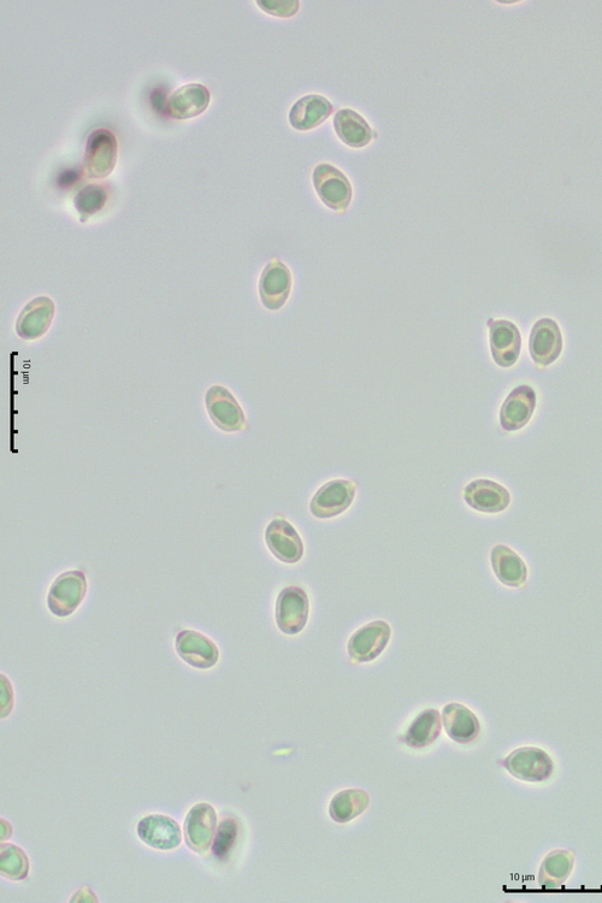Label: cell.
Wrapping results in <instances>:
<instances>
[{"mask_svg": "<svg viewBox=\"0 0 602 903\" xmlns=\"http://www.w3.org/2000/svg\"><path fill=\"white\" fill-rule=\"evenodd\" d=\"M87 593L84 572L68 571L59 575L51 584L47 595V606L52 615L59 618L72 616L79 609Z\"/></svg>", "mask_w": 602, "mask_h": 903, "instance_id": "1", "label": "cell"}, {"mask_svg": "<svg viewBox=\"0 0 602 903\" xmlns=\"http://www.w3.org/2000/svg\"><path fill=\"white\" fill-rule=\"evenodd\" d=\"M117 156L115 134L106 128L96 129L87 139L84 161L86 175L93 180L105 179L114 171Z\"/></svg>", "mask_w": 602, "mask_h": 903, "instance_id": "2", "label": "cell"}, {"mask_svg": "<svg viewBox=\"0 0 602 903\" xmlns=\"http://www.w3.org/2000/svg\"><path fill=\"white\" fill-rule=\"evenodd\" d=\"M317 196L329 209L345 212L353 198V188L347 177L333 165L322 163L312 173Z\"/></svg>", "mask_w": 602, "mask_h": 903, "instance_id": "3", "label": "cell"}, {"mask_svg": "<svg viewBox=\"0 0 602 903\" xmlns=\"http://www.w3.org/2000/svg\"><path fill=\"white\" fill-rule=\"evenodd\" d=\"M504 766L513 777L529 783L546 782L554 770L550 755L536 747L516 749L505 759Z\"/></svg>", "mask_w": 602, "mask_h": 903, "instance_id": "4", "label": "cell"}, {"mask_svg": "<svg viewBox=\"0 0 602 903\" xmlns=\"http://www.w3.org/2000/svg\"><path fill=\"white\" fill-rule=\"evenodd\" d=\"M310 612L309 596L300 587H287L276 601L277 627L286 635L301 633L308 624Z\"/></svg>", "mask_w": 602, "mask_h": 903, "instance_id": "5", "label": "cell"}, {"mask_svg": "<svg viewBox=\"0 0 602 903\" xmlns=\"http://www.w3.org/2000/svg\"><path fill=\"white\" fill-rule=\"evenodd\" d=\"M205 405L211 421L223 432H243L247 429L245 413L227 388L212 386L205 395Z\"/></svg>", "mask_w": 602, "mask_h": 903, "instance_id": "6", "label": "cell"}, {"mask_svg": "<svg viewBox=\"0 0 602 903\" xmlns=\"http://www.w3.org/2000/svg\"><path fill=\"white\" fill-rule=\"evenodd\" d=\"M391 636L392 629L385 621L364 625L348 640V655L353 663H370L385 651Z\"/></svg>", "mask_w": 602, "mask_h": 903, "instance_id": "7", "label": "cell"}, {"mask_svg": "<svg viewBox=\"0 0 602 903\" xmlns=\"http://www.w3.org/2000/svg\"><path fill=\"white\" fill-rule=\"evenodd\" d=\"M356 491V483L351 481H330L318 489L311 500L310 511L320 519L338 517L352 505Z\"/></svg>", "mask_w": 602, "mask_h": 903, "instance_id": "8", "label": "cell"}, {"mask_svg": "<svg viewBox=\"0 0 602 903\" xmlns=\"http://www.w3.org/2000/svg\"><path fill=\"white\" fill-rule=\"evenodd\" d=\"M187 846L196 853L208 852L217 832V813L209 804H198L187 813L184 825Z\"/></svg>", "mask_w": 602, "mask_h": 903, "instance_id": "9", "label": "cell"}, {"mask_svg": "<svg viewBox=\"0 0 602 903\" xmlns=\"http://www.w3.org/2000/svg\"><path fill=\"white\" fill-rule=\"evenodd\" d=\"M137 832L140 840L156 851H174L182 842L179 823L163 814H150L141 819Z\"/></svg>", "mask_w": 602, "mask_h": 903, "instance_id": "10", "label": "cell"}, {"mask_svg": "<svg viewBox=\"0 0 602 903\" xmlns=\"http://www.w3.org/2000/svg\"><path fill=\"white\" fill-rule=\"evenodd\" d=\"M175 648L185 663L200 670L214 668L220 659L215 642L196 630H182L177 634Z\"/></svg>", "mask_w": 602, "mask_h": 903, "instance_id": "11", "label": "cell"}, {"mask_svg": "<svg viewBox=\"0 0 602 903\" xmlns=\"http://www.w3.org/2000/svg\"><path fill=\"white\" fill-rule=\"evenodd\" d=\"M292 288V275L287 265L274 258L264 268L259 280L262 304L270 311H277L287 303Z\"/></svg>", "mask_w": 602, "mask_h": 903, "instance_id": "12", "label": "cell"}, {"mask_svg": "<svg viewBox=\"0 0 602 903\" xmlns=\"http://www.w3.org/2000/svg\"><path fill=\"white\" fill-rule=\"evenodd\" d=\"M563 350V336L558 324L551 318L537 321L531 330L529 351L539 367L556 362Z\"/></svg>", "mask_w": 602, "mask_h": 903, "instance_id": "13", "label": "cell"}, {"mask_svg": "<svg viewBox=\"0 0 602 903\" xmlns=\"http://www.w3.org/2000/svg\"><path fill=\"white\" fill-rule=\"evenodd\" d=\"M265 541L271 553L285 564L300 562L304 556V544L291 523L276 518L265 531Z\"/></svg>", "mask_w": 602, "mask_h": 903, "instance_id": "14", "label": "cell"}, {"mask_svg": "<svg viewBox=\"0 0 602 903\" xmlns=\"http://www.w3.org/2000/svg\"><path fill=\"white\" fill-rule=\"evenodd\" d=\"M489 338L494 362L501 368H511L517 363L521 353L522 338L518 327L512 322L499 320L489 321Z\"/></svg>", "mask_w": 602, "mask_h": 903, "instance_id": "15", "label": "cell"}, {"mask_svg": "<svg viewBox=\"0 0 602 903\" xmlns=\"http://www.w3.org/2000/svg\"><path fill=\"white\" fill-rule=\"evenodd\" d=\"M533 388L522 385L513 389L500 411V424L506 432H517L529 423L536 407Z\"/></svg>", "mask_w": 602, "mask_h": 903, "instance_id": "16", "label": "cell"}, {"mask_svg": "<svg viewBox=\"0 0 602 903\" xmlns=\"http://www.w3.org/2000/svg\"><path fill=\"white\" fill-rule=\"evenodd\" d=\"M55 314L56 306L50 298H35L17 318L16 332L23 340L40 339L49 330Z\"/></svg>", "mask_w": 602, "mask_h": 903, "instance_id": "17", "label": "cell"}, {"mask_svg": "<svg viewBox=\"0 0 602 903\" xmlns=\"http://www.w3.org/2000/svg\"><path fill=\"white\" fill-rule=\"evenodd\" d=\"M464 500L471 509L483 513L503 512L510 506L511 495L499 483L491 480H476L464 489Z\"/></svg>", "mask_w": 602, "mask_h": 903, "instance_id": "18", "label": "cell"}, {"mask_svg": "<svg viewBox=\"0 0 602 903\" xmlns=\"http://www.w3.org/2000/svg\"><path fill=\"white\" fill-rule=\"evenodd\" d=\"M211 94L202 84H188L171 93L167 102V111L175 120H190L209 108Z\"/></svg>", "mask_w": 602, "mask_h": 903, "instance_id": "19", "label": "cell"}, {"mask_svg": "<svg viewBox=\"0 0 602 903\" xmlns=\"http://www.w3.org/2000/svg\"><path fill=\"white\" fill-rule=\"evenodd\" d=\"M333 114V105L320 94H309L298 100L289 112V122L297 131L306 132L321 126Z\"/></svg>", "mask_w": 602, "mask_h": 903, "instance_id": "20", "label": "cell"}, {"mask_svg": "<svg viewBox=\"0 0 602 903\" xmlns=\"http://www.w3.org/2000/svg\"><path fill=\"white\" fill-rule=\"evenodd\" d=\"M442 723H444L447 735L454 742L462 743V745L475 741L480 735V720L475 713L456 702L444 707Z\"/></svg>", "mask_w": 602, "mask_h": 903, "instance_id": "21", "label": "cell"}, {"mask_svg": "<svg viewBox=\"0 0 602 903\" xmlns=\"http://www.w3.org/2000/svg\"><path fill=\"white\" fill-rule=\"evenodd\" d=\"M334 128L339 139L353 149L368 146L376 133L358 112L342 109L334 117Z\"/></svg>", "mask_w": 602, "mask_h": 903, "instance_id": "22", "label": "cell"}, {"mask_svg": "<svg viewBox=\"0 0 602 903\" xmlns=\"http://www.w3.org/2000/svg\"><path fill=\"white\" fill-rule=\"evenodd\" d=\"M491 562L495 576L504 586L519 588L527 582V565L510 547L495 546L491 554Z\"/></svg>", "mask_w": 602, "mask_h": 903, "instance_id": "23", "label": "cell"}, {"mask_svg": "<svg viewBox=\"0 0 602 903\" xmlns=\"http://www.w3.org/2000/svg\"><path fill=\"white\" fill-rule=\"evenodd\" d=\"M575 865V855L570 851L558 849L547 855L542 861L539 872V884L542 889L562 888L568 881Z\"/></svg>", "mask_w": 602, "mask_h": 903, "instance_id": "24", "label": "cell"}, {"mask_svg": "<svg viewBox=\"0 0 602 903\" xmlns=\"http://www.w3.org/2000/svg\"><path fill=\"white\" fill-rule=\"evenodd\" d=\"M441 734V717L439 711L430 710L419 713L407 729L403 741L411 748H426L438 740Z\"/></svg>", "mask_w": 602, "mask_h": 903, "instance_id": "25", "label": "cell"}, {"mask_svg": "<svg viewBox=\"0 0 602 903\" xmlns=\"http://www.w3.org/2000/svg\"><path fill=\"white\" fill-rule=\"evenodd\" d=\"M370 796L362 789H347L334 796L329 805L330 817L336 823L351 822L367 811Z\"/></svg>", "mask_w": 602, "mask_h": 903, "instance_id": "26", "label": "cell"}, {"mask_svg": "<svg viewBox=\"0 0 602 903\" xmlns=\"http://www.w3.org/2000/svg\"><path fill=\"white\" fill-rule=\"evenodd\" d=\"M108 198L109 191L104 185L92 184L82 188L74 198V206L80 216V222L85 223L88 218L102 211Z\"/></svg>", "mask_w": 602, "mask_h": 903, "instance_id": "27", "label": "cell"}, {"mask_svg": "<svg viewBox=\"0 0 602 903\" xmlns=\"http://www.w3.org/2000/svg\"><path fill=\"white\" fill-rule=\"evenodd\" d=\"M0 873L10 881H23L28 877L29 859L19 846L3 843L0 848Z\"/></svg>", "mask_w": 602, "mask_h": 903, "instance_id": "28", "label": "cell"}, {"mask_svg": "<svg viewBox=\"0 0 602 903\" xmlns=\"http://www.w3.org/2000/svg\"><path fill=\"white\" fill-rule=\"evenodd\" d=\"M239 834V826L232 818L224 819L218 826L216 838L212 843V853L220 860L228 858L230 852L234 848L236 837Z\"/></svg>", "mask_w": 602, "mask_h": 903, "instance_id": "29", "label": "cell"}, {"mask_svg": "<svg viewBox=\"0 0 602 903\" xmlns=\"http://www.w3.org/2000/svg\"><path fill=\"white\" fill-rule=\"evenodd\" d=\"M257 5L265 13L287 19L298 13L300 2L299 0H258Z\"/></svg>", "mask_w": 602, "mask_h": 903, "instance_id": "30", "label": "cell"}, {"mask_svg": "<svg viewBox=\"0 0 602 903\" xmlns=\"http://www.w3.org/2000/svg\"><path fill=\"white\" fill-rule=\"evenodd\" d=\"M2 677V718H7L14 707V690L4 675Z\"/></svg>", "mask_w": 602, "mask_h": 903, "instance_id": "31", "label": "cell"}, {"mask_svg": "<svg viewBox=\"0 0 602 903\" xmlns=\"http://www.w3.org/2000/svg\"><path fill=\"white\" fill-rule=\"evenodd\" d=\"M79 180V173L75 170L66 171L63 173L61 177H59L58 184L67 187L75 184V181Z\"/></svg>", "mask_w": 602, "mask_h": 903, "instance_id": "32", "label": "cell"}, {"mask_svg": "<svg viewBox=\"0 0 602 903\" xmlns=\"http://www.w3.org/2000/svg\"><path fill=\"white\" fill-rule=\"evenodd\" d=\"M152 104L153 108H155L158 112H164L167 110V103H165V97L162 94L161 90H156L152 94Z\"/></svg>", "mask_w": 602, "mask_h": 903, "instance_id": "33", "label": "cell"}, {"mask_svg": "<svg viewBox=\"0 0 602 903\" xmlns=\"http://www.w3.org/2000/svg\"><path fill=\"white\" fill-rule=\"evenodd\" d=\"M0 823H2V841L4 842L13 835V828H11L8 820L2 819L0 820Z\"/></svg>", "mask_w": 602, "mask_h": 903, "instance_id": "34", "label": "cell"}]
</instances>
